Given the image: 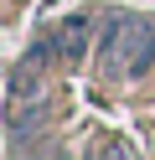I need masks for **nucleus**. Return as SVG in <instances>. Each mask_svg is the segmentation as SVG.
Returning <instances> with one entry per match:
<instances>
[{"label": "nucleus", "mask_w": 155, "mask_h": 160, "mask_svg": "<svg viewBox=\"0 0 155 160\" xmlns=\"http://www.w3.org/2000/svg\"><path fill=\"white\" fill-rule=\"evenodd\" d=\"M103 62L114 67V72H150L155 62V21H145V16H124V21L109 26V36H103Z\"/></svg>", "instance_id": "1"}, {"label": "nucleus", "mask_w": 155, "mask_h": 160, "mask_svg": "<svg viewBox=\"0 0 155 160\" xmlns=\"http://www.w3.org/2000/svg\"><path fill=\"white\" fill-rule=\"evenodd\" d=\"M31 103H41V78H36V62H21L10 72V119H26Z\"/></svg>", "instance_id": "2"}, {"label": "nucleus", "mask_w": 155, "mask_h": 160, "mask_svg": "<svg viewBox=\"0 0 155 160\" xmlns=\"http://www.w3.org/2000/svg\"><path fill=\"white\" fill-rule=\"evenodd\" d=\"M83 47H88V21H83V16L62 21L57 36H52V52H57L62 62H83Z\"/></svg>", "instance_id": "3"}]
</instances>
